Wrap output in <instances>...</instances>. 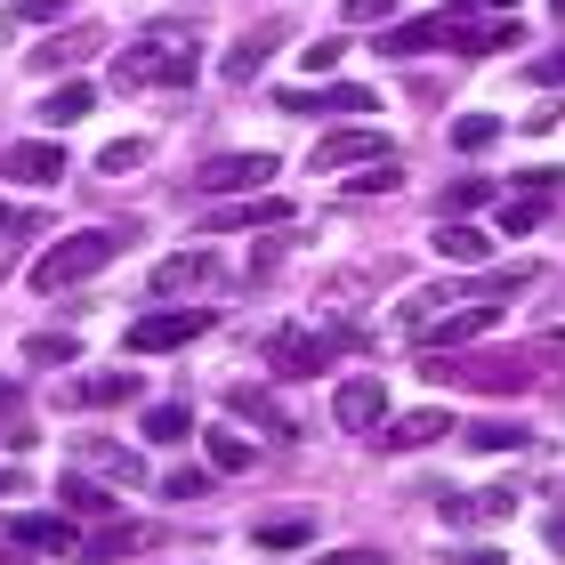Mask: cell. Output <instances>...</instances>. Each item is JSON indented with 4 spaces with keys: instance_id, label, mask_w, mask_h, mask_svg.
Returning a JSON list of instances; mask_svg holds the SVG:
<instances>
[{
    "instance_id": "cell-19",
    "label": "cell",
    "mask_w": 565,
    "mask_h": 565,
    "mask_svg": "<svg viewBox=\"0 0 565 565\" xmlns=\"http://www.w3.org/2000/svg\"><path fill=\"white\" fill-rule=\"evenodd\" d=\"M275 33H282V24H259V33H243V41H235V49H226V57H218V73H226V82H250V73L267 65Z\"/></svg>"
},
{
    "instance_id": "cell-35",
    "label": "cell",
    "mask_w": 565,
    "mask_h": 565,
    "mask_svg": "<svg viewBox=\"0 0 565 565\" xmlns=\"http://www.w3.org/2000/svg\"><path fill=\"white\" fill-rule=\"evenodd\" d=\"M162 493H170V501H202V493H211V469H170Z\"/></svg>"
},
{
    "instance_id": "cell-28",
    "label": "cell",
    "mask_w": 565,
    "mask_h": 565,
    "mask_svg": "<svg viewBox=\"0 0 565 565\" xmlns=\"http://www.w3.org/2000/svg\"><path fill=\"white\" fill-rule=\"evenodd\" d=\"M82 550H89V557H130V550H146V533L114 518V525H97V533H89V542H82Z\"/></svg>"
},
{
    "instance_id": "cell-33",
    "label": "cell",
    "mask_w": 565,
    "mask_h": 565,
    "mask_svg": "<svg viewBox=\"0 0 565 565\" xmlns=\"http://www.w3.org/2000/svg\"><path fill=\"white\" fill-rule=\"evenodd\" d=\"M469 445H477V452H525V428H509V420H484V428H469Z\"/></svg>"
},
{
    "instance_id": "cell-14",
    "label": "cell",
    "mask_w": 565,
    "mask_h": 565,
    "mask_svg": "<svg viewBox=\"0 0 565 565\" xmlns=\"http://www.w3.org/2000/svg\"><path fill=\"white\" fill-rule=\"evenodd\" d=\"M202 282H218V259H211V250H178V259L153 267V299H170V291H202Z\"/></svg>"
},
{
    "instance_id": "cell-15",
    "label": "cell",
    "mask_w": 565,
    "mask_h": 565,
    "mask_svg": "<svg viewBox=\"0 0 565 565\" xmlns=\"http://www.w3.org/2000/svg\"><path fill=\"white\" fill-rule=\"evenodd\" d=\"M380 413H388V388H380V380H348V388L331 396V420L340 428H380Z\"/></svg>"
},
{
    "instance_id": "cell-36",
    "label": "cell",
    "mask_w": 565,
    "mask_h": 565,
    "mask_svg": "<svg viewBox=\"0 0 565 565\" xmlns=\"http://www.w3.org/2000/svg\"><path fill=\"white\" fill-rule=\"evenodd\" d=\"M533 226H542V202H509L501 211V235H533Z\"/></svg>"
},
{
    "instance_id": "cell-31",
    "label": "cell",
    "mask_w": 565,
    "mask_h": 565,
    "mask_svg": "<svg viewBox=\"0 0 565 565\" xmlns=\"http://www.w3.org/2000/svg\"><path fill=\"white\" fill-rule=\"evenodd\" d=\"M348 186H355V194H388V186H404V170H396V153H380V162H364V170H355V178H348Z\"/></svg>"
},
{
    "instance_id": "cell-4",
    "label": "cell",
    "mask_w": 565,
    "mask_h": 565,
    "mask_svg": "<svg viewBox=\"0 0 565 565\" xmlns=\"http://www.w3.org/2000/svg\"><path fill=\"white\" fill-rule=\"evenodd\" d=\"M420 372L452 380V388H484V396H509V388H525V380H533L525 355H452V348H428Z\"/></svg>"
},
{
    "instance_id": "cell-1",
    "label": "cell",
    "mask_w": 565,
    "mask_h": 565,
    "mask_svg": "<svg viewBox=\"0 0 565 565\" xmlns=\"http://www.w3.org/2000/svg\"><path fill=\"white\" fill-rule=\"evenodd\" d=\"M518 41V24H477L469 9H436V17H413V24H388L380 49L388 57H428V49H469V57H493V49Z\"/></svg>"
},
{
    "instance_id": "cell-44",
    "label": "cell",
    "mask_w": 565,
    "mask_h": 565,
    "mask_svg": "<svg viewBox=\"0 0 565 565\" xmlns=\"http://www.w3.org/2000/svg\"><path fill=\"white\" fill-rule=\"evenodd\" d=\"M550 550H557V557H565V518H550Z\"/></svg>"
},
{
    "instance_id": "cell-18",
    "label": "cell",
    "mask_w": 565,
    "mask_h": 565,
    "mask_svg": "<svg viewBox=\"0 0 565 565\" xmlns=\"http://www.w3.org/2000/svg\"><path fill=\"white\" fill-rule=\"evenodd\" d=\"M445 428H452V413H445V404H420V413H404V420L388 428V445H396V452H420V445H436Z\"/></svg>"
},
{
    "instance_id": "cell-26",
    "label": "cell",
    "mask_w": 565,
    "mask_h": 565,
    "mask_svg": "<svg viewBox=\"0 0 565 565\" xmlns=\"http://www.w3.org/2000/svg\"><path fill=\"white\" fill-rule=\"evenodd\" d=\"M24 364H82V340H73V331H33V340H24Z\"/></svg>"
},
{
    "instance_id": "cell-43",
    "label": "cell",
    "mask_w": 565,
    "mask_h": 565,
    "mask_svg": "<svg viewBox=\"0 0 565 565\" xmlns=\"http://www.w3.org/2000/svg\"><path fill=\"white\" fill-rule=\"evenodd\" d=\"M380 9H388V0H348V17H355V24H372Z\"/></svg>"
},
{
    "instance_id": "cell-32",
    "label": "cell",
    "mask_w": 565,
    "mask_h": 565,
    "mask_svg": "<svg viewBox=\"0 0 565 565\" xmlns=\"http://www.w3.org/2000/svg\"><path fill=\"white\" fill-rule=\"evenodd\" d=\"M484 202H493V186H484V178H452V186H445V211H452V218L484 211Z\"/></svg>"
},
{
    "instance_id": "cell-10",
    "label": "cell",
    "mask_w": 565,
    "mask_h": 565,
    "mask_svg": "<svg viewBox=\"0 0 565 565\" xmlns=\"http://www.w3.org/2000/svg\"><path fill=\"white\" fill-rule=\"evenodd\" d=\"M436 509H445V525H501V518H518V493L484 484V493H445Z\"/></svg>"
},
{
    "instance_id": "cell-17",
    "label": "cell",
    "mask_w": 565,
    "mask_h": 565,
    "mask_svg": "<svg viewBox=\"0 0 565 565\" xmlns=\"http://www.w3.org/2000/svg\"><path fill=\"white\" fill-rule=\"evenodd\" d=\"M226 404H235V413H243L250 428H267V436H275V445H291V436H299V428H291V413H282V404H275L267 388H235V396H226Z\"/></svg>"
},
{
    "instance_id": "cell-34",
    "label": "cell",
    "mask_w": 565,
    "mask_h": 565,
    "mask_svg": "<svg viewBox=\"0 0 565 565\" xmlns=\"http://www.w3.org/2000/svg\"><path fill=\"white\" fill-rule=\"evenodd\" d=\"M97 170H106V178H130V170H146V146H138V138H114L106 153H97Z\"/></svg>"
},
{
    "instance_id": "cell-8",
    "label": "cell",
    "mask_w": 565,
    "mask_h": 565,
    "mask_svg": "<svg viewBox=\"0 0 565 565\" xmlns=\"http://www.w3.org/2000/svg\"><path fill=\"white\" fill-rule=\"evenodd\" d=\"M275 178V153H218L202 162V194H267Z\"/></svg>"
},
{
    "instance_id": "cell-22",
    "label": "cell",
    "mask_w": 565,
    "mask_h": 565,
    "mask_svg": "<svg viewBox=\"0 0 565 565\" xmlns=\"http://www.w3.org/2000/svg\"><path fill=\"white\" fill-rule=\"evenodd\" d=\"M138 396V372H89V380H65V404H121Z\"/></svg>"
},
{
    "instance_id": "cell-5",
    "label": "cell",
    "mask_w": 565,
    "mask_h": 565,
    "mask_svg": "<svg viewBox=\"0 0 565 565\" xmlns=\"http://www.w3.org/2000/svg\"><path fill=\"white\" fill-rule=\"evenodd\" d=\"M211 331V307H162V316H138L130 323V355H170V348H194Z\"/></svg>"
},
{
    "instance_id": "cell-30",
    "label": "cell",
    "mask_w": 565,
    "mask_h": 565,
    "mask_svg": "<svg viewBox=\"0 0 565 565\" xmlns=\"http://www.w3.org/2000/svg\"><path fill=\"white\" fill-rule=\"evenodd\" d=\"M493 138H501V121H493V114H460V121H452V146H460V153H484Z\"/></svg>"
},
{
    "instance_id": "cell-6",
    "label": "cell",
    "mask_w": 565,
    "mask_h": 565,
    "mask_svg": "<svg viewBox=\"0 0 565 565\" xmlns=\"http://www.w3.org/2000/svg\"><path fill=\"white\" fill-rule=\"evenodd\" d=\"M340 355V331H267V364L282 380H316Z\"/></svg>"
},
{
    "instance_id": "cell-13",
    "label": "cell",
    "mask_w": 565,
    "mask_h": 565,
    "mask_svg": "<svg viewBox=\"0 0 565 565\" xmlns=\"http://www.w3.org/2000/svg\"><path fill=\"white\" fill-rule=\"evenodd\" d=\"M9 542H24V550H57V557H73V550H82V533H73V518H41V509H24V518H9Z\"/></svg>"
},
{
    "instance_id": "cell-23",
    "label": "cell",
    "mask_w": 565,
    "mask_h": 565,
    "mask_svg": "<svg viewBox=\"0 0 565 565\" xmlns=\"http://www.w3.org/2000/svg\"><path fill=\"white\" fill-rule=\"evenodd\" d=\"M73 460H82V469H106V477H138V452L114 445V436H82V445H73Z\"/></svg>"
},
{
    "instance_id": "cell-11",
    "label": "cell",
    "mask_w": 565,
    "mask_h": 565,
    "mask_svg": "<svg viewBox=\"0 0 565 565\" xmlns=\"http://www.w3.org/2000/svg\"><path fill=\"white\" fill-rule=\"evenodd\" d=\"M493 316H501V307H493V299H477V307H460V316H436V323L420 331V348H469V340H484V331H493Z\"/></svg>"
},
{
    "instance_id": "cell-47",
    "label": "cell",
    "mask_w": 565,
    "mask_h": 565,
    "mask_svg": "<svg viewBox=\"0 0 565 565\" xmlns=\"http://www.w3.org/2000/svg\"><path fill=\"white\" fill-rule=\"evenodd\" d=\"M550 9H557V17H565V0H550Z\"/></svg>"
},
{
    "instance_id": "cell-27",
    "label": "cell",
    "mask_w": 565,
    "mask_h": 565,
    "mask_svg": "<svg viewBox=\"0 0 565 565\" xmlns=\"http://www.w3.org/2000/svg\"><path fill=\"white\" fill-rule=\"evenodd\" d=\"M291 218V202H275V194H259V202H235V211H218L211 226H282Z\"/></svg>"
},
{
    "instance_id": "cell-38",
    "label": "cell",
    "mask_w": 565,
    "mask_h": 565,
    "mask_svg": "<svg viewBox=\"0 0 565 565\" xmlns=\"http://www.w3.org/2000/svg\"><path fill=\"white\" fill-rule=\"evenodd\" d=\"M340 57H348V41H307V73H331Z\"/></svg>"
},
{
    "instance_id": "cell-2",
    "label": "cell",
    "mask_w": 565,
    "mask_h": 565,
    "mask_svg": "<svg viewBox=\"0 0 565 565\" xmlns=\"http://www.w3.org/2000/svg\"><path fill=\"white\" fill-rule=\"evenodd\" d=\"M186 73H194L186 24H153L138 49H121V57H114V82H121V89H178Z\"/></svg>"
},
{
    "instance_id": "cell-25",
    "label": "cell",
    "mask_w": 565,
    "mask_h": 565,
    "mask_svg": "<svg viewBox=\"0 0 565 565\" xmlns=\"http://www.w3.org/2000/svg\"><path fill=\"white\" fill-rule=\"evenodd\" d=\"M186 436H194L186 404H153V413H146V445H186Z\"/></svg>"
},
{
    "instance_id": "cell-3",
    "label": "cell",
    "mask_w": 565,
    "mask_h": 565,
    "mask_svg": "<svg viewBox=\"0 0 565 565\" xmlns=\"http://www.w3.org/2000/svg\"><path fill=\"white\" fill-rule=\"evenodd\" d=\"M121 250H130V226H89V235H65L57 250H41L33 291H65V282H82V275H97V267H114Z\"/></svg>"
},
{
    "instance_id": "cell-7",
    "label": "cell",
    "mask_w": 565,
    "mask_h": 565,
    "mask_svg": "<svg viewBox=\"0 0 565 565\" xmlns=\"http://www.w3.org/2000/svg\"><path fill=\"white\" fill-rule=\"evenodd\" d=\"M275 106L282 114H331V121H355V114H372L380 97L364 82H331V89H275Z\"/></svg>"
},
{
    "instance_id": "cell-21",
    "label": "cell",
    "mask_w": 565,
    "mask_h": 565,
    "mask_svg": "<svg viewBox=\"0 0 565 565\" xmlns=\"http://www.w3.org/2000/svg\"><path fill=\"white\" fill-rule=\"evenodd\" d=\"M57 501H65V518L114 525V493H97V484H89V477H73V469H65V484H57Z\"/></svg>"
},
{
    "instance_id": "cell-45",
    "label": "cell",
    "mask_w": 565,
    "mask_h": 565,
    "mask_svg": "<svg viewBox=\"0 0 565 565\" xmlns=\"http://www.w3.org/2000/svg\"><path fill=\"white\" fill-rule=\"evenodd\" d=\"M0 493H17V469H0Z\"/></svg>"
},
{
    "instance_id": "cell-29",
    "label": "cell",
    "mask_w": 565,
    "mask_h": 565,
    "mask_svg": "<svg viewBox=\"0 0 565 565\" xmlns=\"http://www.w3.org/2000/svg\"><path fill=\"white\" fill-rule=\"evenodd\" d=\"M307 518H259V550H307Z\"/></svg>"
},
{
    "instance_id": "cell-41",
    "label": "cell",
    "mask_w": 565,
    "mask_h": 565,
    "mask_svg": "<svg viewBox=\"0 0 565 565\" xmlns=\"http://www.w3.org/2000/svg\"><path fill=\"white\" fill-rule=\"evenodd\" d=\"M17 17L24 24H49V17H65V0H17Z\"/></svg>"
},
{
    "instance_id": "cell-9",
    "label": "cell",
    "mask_w": 565,
    "mask_h": 565,
    "mask_svg": "<svg viewBox=\"0 0 565 565\" xmlns=\"http://www.w3.org/2000/svg\"><path fill=\"white\" fill-rule=\"evenodd\" d=\"M380 153H396L380 130H323V146H316V170H364V162H380Z\"/></svg>"
},
{
    "instance_id": "cell-40",
    "label": "cell",
    "mask_w": 565,
    "mask_h": 565,
    "mask_svg": "<svg viewBox=\"0 0 565 565\" xmlns=\"http://www.w3.org/2000/svg\"><path fill=\"white\" fill-rule=\"evenodd\" d=\"M82 49H89V41H41V57H33V65H73Z\"/></svg>"
},
{
    "instance_id": "cell-37",
    "label": "cell",
    "mask_w": 565,
    "mask_h": 565,
    "mask_svg": "<svg viewBox=\"0 0 565 565\" xmlns=\"http://www.w3.org/2000/svg\"><path fill=\"white\" fill-rule=\"evenodd\" d=\"M533 82H542V89H557V82H565V41H557V49H542V57H533Z\"/></svg>"
},
{
    "instance_id": "cell-42",
    "label": "cell",
    "mask_w": 565,
    "mask_h": 565,
    "mask_svg": "<svg viewBox=\"0 0 565 565\" xmlns=\"http://www.w3.org/2000/svg\"><path fill=\"white\" fill-rule=\"evenodd\" d=\"M316 565H388L380 550H331V557H316Z\"/></svg>"
},
{
    "instance_id": "cell-46",
    "label": "cell",
    "mask_w": 565,
    "mask_h": 565,
    "mask_svg": "<svg viewBox=\"0 0 565 565\" xmlns=\"http://www.w3.org/2000/svg\"><path fill=\"white\" fill-rule=\"evenodd\" d=\"M493 9H518V0H493Z\"/></svg>"
},
{
    "instance_id": "cell-12",
    "label": "cell",
    "mask_w": 565,
    "mask_h": 565,
    "mask_svg": "<svg viewBox=\"0 0 565 565\" xmlns=\"http://www.w3.org/2000/svg\"><path fill=\"white\" fill-rule=\"evenodd\" d=\"M65 170H73V162H65V153L49 146V138H24V146H9V178H17V186H57Z\"/></svg>"
},
{
    "instance_id": "cell-20",
    "label": "cell",
    "mask_w": 565,
    "mask_h": 565,
    "mask_svg": "<svg viewBox=\"0 0 565 565\" xmlns=\"http://www.w3.org/2000/svg\"><path fill=\"white\" fill-rule=\"evenodd\" d=\"M89 106H97V89H89V82H57V89L41 97V121H49V130H73V121H82Z\"/></svg>"
},
{
    "instance_id": "cell-16",
    "label": "cell",
    "mask_w": 565,
    "mask_h": 565,
    "mask_svg": "<svg viewBox=\"0 0 565 565\" xmlns=\"http://www.w3.org/2000/svg\"><path fill=\"white\" fill-rule=\"evenodd\" d=\"M436 259H452V267H484V259H493V235H477L469 218H445V226H436Z\"/></svg>"
},
{
    "instance_id": "cell-39",
    "label": "cell",
    "mask_w": 565,
    "mask_h": 565,
    "mask_svg": "<svg viewBox=\"0 0 565 565\" xmlns=\"http://www.w3.org/2000/svg\"><path fill=\"white\" fill-rule=\"evenodd\" d=\"M17 235H41V218H24V211H9V202H0V243H17Z\"/></svg>"
},
{
    "instance_id": "cell-24",
    "label": "cell",
    "mask_w": 565,
    "mask_h": 565,
    "mask_svg": "<svg viewBox=\"0 0 565 565\" xmlns=\"http://www.w3.org/2000/svg\"><path fill=\"white\" fill-rule=\"evenodd\" d=\"M202 445H211V469H226V477L259 460V452H250V436H235V428H202Z\"/></svg>"
}]
</instances>
